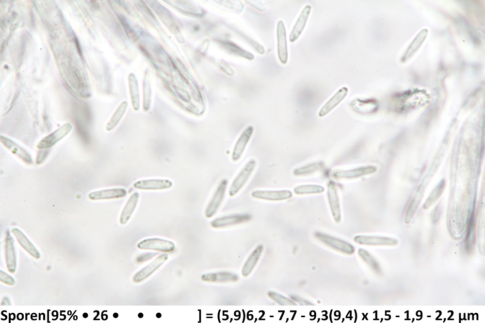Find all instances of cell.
Here are the masks:
<instances>
[{"mask_svg": "<svg viewBox=\"0 0 485 323\" xmlns=\"http://www.w3.org/2000/svg\"><path fill=\"white\" fill-rule=\"evenodd\" d=\"M256 166V161L254 159L249 160L233 180L228 189V194L234 196L244 187L250 178Z\"/></svg>", "mask_w": 485, "mask_h": 323, "instance_id": "6da1fadb", "label": "cell"}, {"mask_svg": "<svg viewBox=\"0 0 485 323\" xmlns=\"http://www.w3.org/2000/svg\"><path fill=\"white\" fill-rule=\"evenodd\" d=\"M314 235L322 243L340 252L351 255L355 251L352 244L343 240L321 232H316Z\"/></svg>", "mask_w": 485, "mask_h": 323, "instance_id": "7a4b0ae2", "label": "cell"}, {"mask_svg": "<svg viewBox=\"0 0 485 323\" xmlns=\"http://www.w3.org/2000/svg\"><path fill=\"white\" fill-rule=\"evenodd\" d=\"M227 184L226 179H223L220 182L206 208L205 213L207 218L213 216L220 208L225 198Z\"/></svg>", "mask_w": 485, "mask_h": 323, "instance_id": "3957f363", "label": "cell"}, {"mask_svg": "<svg viewBox=\"0 0 485 323\" xmlns=\"http://www.w3.org/2000/svg\"><path fill=\"white\" fill-rule=\"evenodd\" d=\"M327 197L331 212L335 221H341V214L338 186L333 180H329L327 184Z\"/></svg>", "mask_w": 485, "mask_h": 323, "instance_id": "277c9868", "label": "cell"}, {"mask_svg": "<svg viewBox=\"0 0 485 323\" xmlns=\"http://www.w3.org/2000/svg\"><path fill=\"white\" fill-rule=\"evenodd\" d=\"M376 170L377 168L375 166L363 165L353 169L335 170L333 172L332 176L337 179H351L374 173Z\"/></svg>", "mask_w": 485, "mask_h": 323, "instance_id": "5b68a950", "label": "cell"}, {"mask_svg": "<svg viewBox=\"0 0 485 323\" xmlns=\"http://www.w3.org/2000/svg\"><path fill=\"white\" fill-rule=\"evenodd\" d=\"M72 128L73 126L70 123L64 124L60 128L43 138L37 145V147L38 149H44L54 145L68 134Z\"/></svg>", "mask_w": 485, "mask_h": 323, "instance_id": "8992f818", "label": "cell"}, {"mask_svg": "<svg viewBox=\"0 0 485 323\" xmlns=\"http://www.w3.org/2000/svg\"><path fill=\"white\" fill-rule=\"evenodd\" d=\"M141 249L152 250L162 252H170L175 248V244L169 240L160 238H148L143 240L137 244Z\"/></svg>", "mask_w": 485, "mask_h": 323, "instance_id": "52a82bcc", "label": "cell"}, {"mask_svg": "<svg viewBox=\"0 0 485 323\" xmlns=\"http://www.w3.org/2000/svg\"><path fill=\"white\" fill-rule=\"evenodd\" d=\"M251 218V215L246 213L233 214L217 218L210 222V225L214 228H222L245 223Z\"/></svg>", "mask_w": 485, "mask_h": 323, "instance_id": "ba28073f", "label": "cell"}, {"mask_svg": "<svg viewBox=\"0 0 485 323\" xmlns=\"http://www.w3.org/2000/svg\"><path fill=\"white\" fill-rule=\"evenodd\" d=\"M252 197L267 201H279L289 199L292 196L291 191L287 189L279 190H255L252 192Z\"/></svg>", "mask_w": 485, "mask_h": 323, "instance_id": "9c48e42d", "label": "cell"}, {"mask_svg": "<svg viewBox=\"0 0 485 323\" xmlns=\"http://www.w3.org/2000/svg\"><path fill=\"white\" fill-rule=\"evenodd\" d=\"M254 127L249 125L242 132L233 148L231 159L233 162L240 160L252 136Z\"/></svg>", "mask_w": 485, "mask_h": 323, "instance_id": "30bf717a", "label": "cell"}, {"mask_svg": "<svg viewBox=\"0 0 485 323\" xmlns=\"http://www.w3.org/2000/svg\"><path fill=\"white\" fill-rule=\"evenodd\" d=\"M276 35L278 58L280 62L285 64L288 60V53L286 28L282 20H279L277 23Z\"/></svg>", "mask_w": 485, "mask_h": 323, "instance_id": "8fae6325", "label": "cell"}, {"mask_svg": "<svg viewBox=\"0 0 485 323\" xmlns=\"http://www.w3.org/2000/svg\"><path fill=\"white\" fill-rule=\"evenodd\" d=\"M168 257L167 254L160 255L150 263L137 272L133 276V281L140 282L147 278L165 262Z\"/></svg>", "mask_w": 485, "mask_h": 323, "instance_id": "7c38bea8", "label": "cell"}, {"mask_svg": "<svg viewBox=\"0 0 485 323\" xmlns=\"http://www.w3.org/2000/svg\"><path fill=\"white\" fill-rule=\"evenodd\" d=\"M172 185L173 183L171 180L163 179L141 180L135 182L133 184L134 188L144 190L167 189L171 188Z\"/></svg>", "mask_w": 485, "mask_h": 323, "instance_id": "4fadbf2b", "label": "cell"}, {"mask_svg": "<svg viewBox=\"0 0 485 323\" xmlns=\"http://www.w3.org/2000/svg\"><path fill=\"white\" fill-rule=\"evenodd\" d=\"M348 92V89L345 86L339 89L320 109L318 113L319 116L323 117L330 113L345 98Z\"/></svg>", "mask_w": 485, "mask_h": 323, "instance_id": "5bb4252c", "label": "cell"}, {"mask_svg": "<svg viewBox=\"0 0 485 323\" xmlns=\"http://www.w3.org/2000/svg\"><path fill=\"white\" fill-rule=\"evenodd\" d=\"M354 240L358 244L366 245H390L397 243V241L392 238L372 235H357Z\"/></svg>", "mask_w": 485, "mask_h": 323, "instance_id": "9a60e30c", "label": "cell"}, {"mask_svg": "<svg viewBox=\"0 0 485 323\" xmlns=\"http://www.w3.org/2000/svg\"><path fill=\"white\" fill-rule=\"evenodd\" d=\"M127 194L125 189L116 188L92 192L89 194L88 197L92 200L111 199L123 197Z\"/></svg>", "mask_w": 485, "mask_h": 323, "instance_id": "2e32d148", "label": "cell"}, {"mask_svg": "<svg viewBox=\"0 0 485 323\" xmlns=\"http://www.w3.org/2000/svg\"><path fill=\"white\" fill-rule=\"evenodd\" d=\"M311 9V6L307 4L302 10L291 31L290 35V41L291 42L295 41L302 33L308 18Z\"/></svg>", "mask_w": 485, "mask_h": 323, "instance_id": "e0dca14e", "label": "cell"}, {"mask_svg": "<svg viewBox=\"0 0 485 323\" xmlns=\"http://www.w3.org/2000/svg\"><path fill=\"white\" fill-rule=\"evenodd\" d=\"M1 143L13 154L16 155L24 162L29 164H32V160L29 153L10 139L4 136H0Z\"/></svg>", "mask_w": 485, "mask_h": 323, "instance_id": "ac0fdd59", "label": "cell"}, {"mask_svg": "<svg viewBox=\"0 0 485 323\" xmlns=\"http://www.w3.org/2000/svg\"><path fill=\"white\" fill-rule=\"evenodd\" d=\"M139 196V194L138 192H135L129 197L120 214V223L121 224H126L130 219L137 207Z\"/></svg>", "mask_w": 485, "mask_h": 323, "instance_id": "d6986e66", "label": "cell"}, {"mask_svg": "<svg viewBox=\"0 0 485 323\" xmlns=\"http://www.w3.org/2000/svg\"><path fill=\"white\" fill-rule=\"evenodd\" d=\"M11 231L20 245L27 252L36 258H40V255L37 249L21 230L17 228H13Z\"/></svg>", "mask_w": 485, "mask_h": 323, "instance_id": "ffe728a7", "label": "cell"}, {"mask_svg": "<svg viewBox=\"0 0 485 323\" xmlns=\"http://www.w3.org/2000/svg\"><path fill=\"white\" fill-rule=\"evenodd\" d=\"M239 278L237 275L228 272L206 274L201 276L202 280L212 282H234Z\"/></svg>", "mask_w": 485, "mask_h": 323, "instance_id": "44dd1931", "label": "cell"}, {"mask_svg": "<svg viewBox=\"0 0 485 323\" xmlns=\"http://www.w3.org/2000/svg\"><path fill=\"white\" fill-rule=\"evenodd\" d=\"M263 250V245L259 244L253 251L242 267V274L243 276H246L251 273L259 260Z\"/></svg>", "mask_w": 485, "mask_h": 323, "instance_id": "7402d4cb", "label": "cell"}, {"mask_svg": "<svg viewBox=\"0 0 485 323\" xmlns=\"http://www.w3.org/2000/svg\"><path fill=\"white\" fill-rule=\"evenodd\" d=\"M6 261L8 270L13 273L16 268V258L14 246V241L12 237L8 235L5 242Z\"/></svg>", "mask_w": 485, "mask_h": 323, "instance_id": "603a6c76", "label": "cell"}, {"mask_svg": "<svg viewBox=\"0 0 485 323\" xmlns=\"http://www.w3.org/2000/svg\"><path fill=\"white\" fill-rule=\"evenodd\" d=\"M324 190V188L319 184H302L293 188V192L296 195L321 194Z\"/></svg>", "mask_w": 485, "mask_h": 323, "instance_id": "cb8c5ba5", "label": "cell"}, {"mask_svg": "<svg viewBox=\"0 0 485 323\" xmlns=\"http://www.w3.org/2000/svg\"><path fill=\"white\" fill-rule=\"evenodd\" d=\"M127 107V102L123 101L114 112L106 126L107 131L113 129L119 123L125 113Z\"/></svg>", "mask_w": 485, "mask_h": 323, "instance_id": "d4e9b609", "label": "cell"}, {"mask_svg": "<svg viewBox=\"0 0 485 323\" xmlns=\"http://www.w3.org/2000/svg\"><path fill=\"white\" fill-rule=\"evenodd\" d=\"M323 166V162H315L295 168L293 171V174L295 176H305L319 170Z\"/></svg>", "mask_w": 485, "mask_h": 323, "instance_id": "484cf974", "label": "cell"}, {"mask_svg": "<svg viewBox=\"0 0 485 323\" xmlns=\"http://www.w3.org/2000/svg\"><path fill=\"white\" fill-rule=\"evenodd\" d=\"M444 187L445 183L441 182L434 189L423 206L424 209H428L437 201L442 194Z\"/></svg>", "mask_w": 485, "mask_h": 323, "instance_id": "4316f807", "label": "cell"}, {"mask_svg": "<svg viewBox=\"0 0 485 323\" xmlns=\"http://www.w3.org/2000/svg\"><path fill=\"white\" fill-rule=\"evenodd\" d=\"M427 33V31L426 29H423L419 33L408 48L405 55L404 57L405 59L410 56L418 49L425 38Z\"/></svg>", "mask_w": 485, "mask_h": 323, "instance_id": "83f0119b", "label": "cell"}, {"mask_svg": "<svg viewBox=\"0 0 485 323\" xmlns=\"http://www.w3.org/2000/svg\"><path fill=\"white\" fill-rule=\"evenodd\" d=\"M129 89L133 108L136 110L139 109V96L138 87L136 79L132 77L129 80Z\"/></svg>", "mask_w": 485, "mask_h": 323, "instance_id": "f1b7e54d", "label": "cell"}, {"mask_svg": "<svg viewBox=\"0 0 485 323\" xmlns=\"http://www.w3.org/2000/svg\"><path fill=\"white\" fill-rule=\"evenodd\" d=\"M358 254L363 260L366 262L375 272H379V266L374 258L366 250L360 248L358 250Z\"/></svg>", "mask_w": 485, "mask_h": 323, "instance_id": "f546056e", "label": "cell"}, {"mask_svg": "<svg viewBox=\"0 0 485 323\" xmlns=\"http://www.w3.org/2000/svg\"><path fill=\"white\" fill-rule=\"evenodd\" d=\"M268 296L280 305H296V303L293 300L287 298L278 293L269 291L268 293Z\"/></svg>", "mask_w": 485, "mask_h": 323, "instance_id": "4dcf8cb0", "label": "cell"}, {"mask_svg": "<svg viewBox=\"0 0 485 323\" xmlns=\"http://www.w3.org/2000/svg\"><path fill=\"white\" fill-rule=\"evenodd\" d=\"M158 254H159V253L157 252L144 253L142 254H140L136 258V261L138 263H143L152 259L153 258H154Z\"/></svg>", "mask_w": 485, "mask_h": 323, "instance_id": "1f68e13d", "label": "cell"}, {"mask_svg": "<svg viewBox=\"0 0 485 323\" xmlns=\"http://www.w3.org/2000/svg\"><path fill=\"white\" fill-rule=\"evenodd\" d=\"M0 281L10 285H13L15 283L14 279L2 271H0Z\"/></svg>", "mask_w": 485, "mask_h": 323, "instance_id": "d6a6232c", "label": "cell"}, {"mask_svg": "<svg viewBox=\"0 0 485 323\" xmlns=\"http://www.w3.org/2000/svg\"><path fill=\"white\" fill-rule=\"evenodd\" d=\"M291 298L292 300L295 301L301 305H311L312 303L309 302L308 301L302 297H299L296 295H292Z\"/></svg>", "mask_w": 485, "mask_h": 323, "instance_id": "836d02e7", "label": "cell"}, {"mask_svg": "<svg viewBox=\"0 0 485 323\" xmlns=\"http://www.w3.org/2000/svg\"><path fill=\"white\" fill-rule=\"evenodd\" d=\"M48 153L47 150H42L38 152L37 157H36V163L37 164L40 163L45 160V157L47 156V154Z\"/></svg>", "mask_w": 485, "mask_h": 323, "instance_id": "e575fe53", "label": "cell"}, {"mask_svg": "<svg viewBox=\"0 0 485 323\" xmlns=\"http://www.w3.org/2000/svg\"><path fill=\"white\" fill-rule=\"evenodd\" d=\"M440 212H441L440 207H439V205H438L437 207H436V208L434 210L433 214L432 219H433V220H435L436 221V220H438L439 218L440 217Z\"/></svg>", "mask_w": 485, "mask_h": 323, "instance_id": "d590c367", "label": "cell"}, {"mask_svg": "<svg viewBox=\"0 0 485 323\" xmlns=\"http://www.w3.org/2000/svg\"><path fill=\"white\" fill-rule=\"evenodd\" d=\"M82 316H83V317L84 318H87L88 317V314L87 313L85 312V313H84L83 314Z\"/></svg>", "mask_w": 485, "mask_h": 323, "instance_id": "8d00e7d4", "label": "cell"}, {"mask_svg": "<svg viewBox=\"0 0 485 323\" xmlns=\"http://www.w3.org/2000/svg\"><path fill=\"white\" fill-rule=\"evenodd\" d=\"M113 316L114 317H115V318H117V316H118V314H117V313H114V314H113Z\"/></svg>", "mask_w": 485, "mask_h": 323, "instance_id": "74e56055", "label": "cell"}]
</instances>
